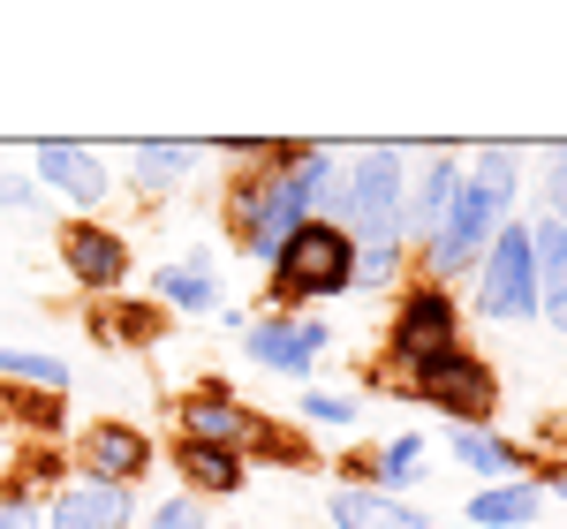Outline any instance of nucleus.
<instances>
[{
    "mask_svg": "<svg viewBox=\"0 0 567 529\" xmlns=\"http://www.w3.org/2000/svg\"><path fill=\"white\" fill-rule=\"evenodd\" d=\"M326 152H303L288 175H243L235 181V242L250 258H280L288 235L310 220V205L326 197Z\"/></svg>",
    "mask_w": 567,
    "mask_h": 529,
    "instance_id": "obj_1",
    "label": "nucleus"
},
{
    "mask_svg": "<svg viewBox=\"0 0 567 529\" xmlns=\"http://www.w3.org/2000/svg\"><path fill=\"white\" fill-rule=\"evenodd\" d=\"M355 280V235L333 220H303L288 235V250L272 258V303H310V295H341Z\"/></svg>",
    "mask_w": 567,
    "mask_h": 529,
    "instance_id": "obj_2",
    "label": "nucleus"
},
{
    "mask_svg": "<svg viewBox=\"0 0 567 529\" xmlns=\"http://www.w3.org/2000/svg\"><path fill=\"white\" fill-rule=\"evenodd\" d=\"M507 205H515V159H507V152H484V167L470 175V189H454V205H446V220H439L432 272H454V264L484 242V227L499 220Z\"/></svg>",
    "mask_w": 567,
    "mask_h": 529,
    "instance_id": "obj_3",
    "label": "nucleus"
},
{
    "mask_svg": "<svg viewBox=\"0 0 567 529\" xmlns=\"http://www.w3.org/2000/svg\"><path fill=\"white\" fill-rule=\"evenodd\" d=\"M416 394L432 401V408H446V416H462V432H477V416H492L499 386H492V363L484 355L446 349L432 363H416Z\"/></svg>",
    "mask_w": 567,
    "mask_h": 529,
    "instance_id": "obj_4",
    "label": "nucleus"
},
{
    "mask_svg": "<svg viewBox=\"0 0 567 529\" xmlns=\"http://www.w3.org/2000/svg\"><path fill=\"white\" fill-rule=\"evenodd\" d=\"M454 349V295L439 288V280H424L409 303H401V318H393L386 333V371H409L416 378V363H432V355Z\"/></svg>",
    "mask_w": 567,
    "mask_h": 529,
    "instance_id": "obj_5",
    "label": "nucleus"
},
{
    "mask_svg": "<svg viewBox=\"0 0 567 529\" xmlns=\"http://www.w3.org/2000/svg\"><path fill=\"white\" fill-rule=\"evenodd\" d=\"M349 212H355V235H371V242H401V159H393L386 144L355 159Z\"/></svg>",
    "mask_w": 567,
    "mask_h": 529,
    "instance_id": "obj_6",
    "label": "nucleus"
},
{
    "mask_svg": "<svg viewBox=\"0 0 567 529\" xmlns=\"http://www.w3.org/2000/svg\"><path fill=\"white\" fill-rule=\"evenodd\" d=\"M484 310H492V318H529V310H537L529 227H499V235H492V258H484Z\"/></svg>",
    "mask_w": 567,
    "mask_h": 529,
    "instance_id": "obj_7",
    "label": "nucleus"
},
{
    "mask_svg": "<svg viewBox=\"0 0 567 529\" xmlns=\"http://www.w3.org/2000/svg\"><path fill=\"white\" fill-rule=\"evenodd\" d=\"M61 264H69L76 288L114 295V288L130 280V242H122L114 227H99V220H76V227H61Z\"/></svg>",
    "mask_w": 567,
    "mask_h": 529,
    "instance_id": "obj_8",
    "label": "nucleus"
},
{
    "mask_svg": "<svg viewBox=\"0 0 567 529\" xmlns=\"http://www.w3.org/2000/svg\"><path fill=\"white\" fill-rule=\"evenodd\" d=\"M76 461H84V485H114L130 491L144 469H152V439L136 432V424H91L84 446H76Z\"/></svg>",
    "mask_w": 567,
    "mask_h": 529,
    "instance_id": "obj_9",
    "label": "nucleus"
},
{
    "mask_svg": "<svg viewBox=\"0 0 567 529\" xmlns=\"http://www.w3.org/2000/svg\"><path fill=\"white\" fill-rule=\"evenodd\" d=\"M250 355L272 371H310L326 355V325L318 318H280V325H250Z\"/></svg>",
    "mask_w": 567,
    "mask_h": 529,
    "instance_id": "obj_10",
    "label": "nucleus"
},
{
    "mask_svg": "<svg viewBox=\"0 0 567 529\" xmlns=\"http://www.w3.org/2000/svg\"><path fill=\"white\" fill-rule=\"evenodd\" d=\"M529 258H537V310L553 318V333H567V235L553 220L529 227Z\"/></svg>",
    "mask_w": 567,
    "mask_h": 529,
    "instance_id": "obj_11",
    "label": "nucleus"
},
{
    "mask_svg": "<svg viewBox=\"0 0 567 529\" xmlns=\"http://www.w3.org/2000/svg\"><path fill=\"white\" fill-rule=\"evenodd\" d=\"M39 175L53 181V189H69L76 205H99V197L114 189V181H106V167L91 159L84 144H53V136H45V144H39Z\"/></svg>",
    "mask_w": 567,
    "mask_h": 529,
    "instance_id": "obj_12",
    "label": "nucleus"
},
{
    "mask_svg": "<svg viewBox=\"0 0 567 529\" xmlns=\"http://www.w3.org/2000/svg\"><path fill=\"white\" fill-rule=\"evenodd\" d=\"M53 529H130V491L69 485L61 499H53Z\"/></svg>",
    "mask_w": 567,
    "mask_h": 529,
    "instance_id": "obj_13",
    "label": "nucleus"
},
{
    "mask_svg": "<svg viewBox=\"0 0 567 529\" xmlns=\"http://www.w3.org/2000/svg\"><path fill=\"white\" fill-rule=\"evenodd\" d=\"M243 408L227 401V386H205V394H189L182 401V439H197V446H243Z\"/></svg>",
    "mask_w": 567,
    "mask_h": 529,
    "instance_id": "obj_14",
    "label": "nucleus"
},
{
    "mask_svg": "<svg viewBox=\"0 0 567 529\" xmlns=\"http://www.w3.org/2000/svg\"><path fill=\"white\" fill-rule=\"evenodd\" d=\"M333 522L341 529H432L416 507H401L386 491H333Z\"/></svg>",
    "mask_w": 567,
    "mask_h": 529,
    "instance_id": "obj_15",
    "label": "nucleus"
},
{
    "mask_svg": "<svg viewBox=\"0 0 567 529\" xmlns=\"http://www.w3.org/2000/svg\"><path fill=\"white\" fill-rule=\"evenodd\" d=\"M454 189H462V181H454V167H446V159H432V167L416 175V197H409V212H401V235H424V242H432L439 220H446V205H454Z\"/></svg>",
    "mask_w": 567,
    "mask_h": 529,
    "instance_id": "obj_16",
    "label": "nucleus"
},
{
    "mask_svg": "<svg viewBox=\"0 0 567 529\" xmlns=\"http://www.w3.org/2000/svg\"><path fill=\"white\" fill-rule=\"evenodd\" d=\"M175 469L197 491H235V485H243V446H197V439H182L175 446Z\"/></svg>",
    "mask_w": 567,
    "mask_h": 529,
    "instance_id": "obj_17",
    "label": "nucleus"
},
{
    "mask_svg": "<svg viewBox=\"0 0 567 529\" xmlns=\"http://www.w3.org/2000/svg\"><path fill=\"white\" fill-rule=\"evenodd\" d=\"M0 424H16L31 439H53L61 432V394H45V386H0Z\"/></svg>",
    "mask_w": 567,
    "mask_h": 529,
    "instance_id": "obj_18",
    "label": "nucleus"
},
{
    "mask_svg": "<svg viewBox=\"0 0 567 529\" xmlns=\"http://www.w3.org/2000/svg\"><path fill=\"white\" fill-rule=\"evenodd\" d=\"M454 454L484 469V477H507V485H529V454L507 439H492V432H454Z\"/></svg>",
    "mask_w": 567,
    "mask_h": 529,
    "instance_id": "obj_19",
    "label": "nucleus"
},
{
    "mask_svg": "<svg viewBox=\"0 0 567 529\" xmlns=\"http://www.w3.org/2000/svg\"><path fill=\"white\" fill-rule=\"evenodd\" d=\"M470 522H484V529L537 522V485H492V491H477V499H470Z\"/></svg>",
    "mask_w": 567,
    "mask_h": 529,
    "instance_id": "obj_20",
    "label": "nucleus"
},
{
    "mask_svg": "<svg viewBox=\"0 0 567 529\" xmlns=\"http://www.w3.org/2000/svg\"><path fill=\"white\" fill-rule=\"evenodd\" d=\"M0 378H8V386H45V394H61V386H69V363L31 355V349H0Z\"/></svg>",
    "mask_w": 567,
    "mask_h": 529,
    "instance_id": "obj_21",
    "label": "nucleus"
},
{
    "mask_svg": "<svg viewBox=\"0 0 567 529\" xmlns=\"http://www.w3.org/2000/svg\"><path fill=\"white\" fill-rule=\"evenodd\" d=\"M91 333H99V341H130V349H144V341L159 333V310L114 303V310H99V318H91Z\"/></svg>",
    "mask_w": 567,
    "mask_h": 529,
    "instance_id": "obj_22",
    "label": "nucleus"
},
{
    "mask_svg": "<svg viewBox=\"0 0 567 529\" xmlns=\"http://www.w3.org/2000/svg\"><path fill=\"white\" fill-rule=\"evenodd\" d=\"M53 477H61V454H53V446H31V454L8 469V507H31Z\"/></svg>",
    "mask_w": 567,
    "mask_h": 529,
    "instance_id": "obj_23",
    "label": "nucleus"
},
{
    "mask_svg": "<svg viewBox=\"0 0 567 529\" xmlns=\"http://www.w3.org/2000/svg\"><path fill=\"white\" fill-rule=\"evenodd\" d=\"M189 175V144H136V181L144 189H167Z\"/></svg>",
    "mask_w": 567,
    "mask_h": 529,
    "instance_id": "obj_24",
    "label": "nucleus"
},
{
    "mask_svg": "<svg viewBox=\"0 0 567 529\" xmlns=\"http://www.w3.org/2000/svg\"><path fill=\"white\" fill-rule=\"evenodd\" d=\"M159 295L175 310H213V280H205V264H175V272H159Z\"/></svg>",
    "mask_w": 567,
    "mask_h": 529,
    "instance_id": "obj_25",
    "label": "nucleus"
},
{
    "mask_svg": "<svg viewBox=\"0 0 567 529\" xmlns=\"http://www.w3.org/2000/svg\"><path fill=\"white\" fill-rule=\"evenodd\" d=\"M152 529H205V507H197V499H167V507L152 515Z\"/></svg>",
    "mask_w": 567,
    "mask_h": 529,
    "instance_id": "obj_26",
    "label": "nucleus"
},
{
    "mask_svg": "<svg viewBox=\"0 0 567 529\" xmlns=\"http://www.w3.org/2000/svg\"><path fill=\"white\" fill-rule=\"evenodd\" d=\"M416 454H424V446H416V439H393L386 454H379V477H393V485H401V477L416 469Z\"/></svg>",
    "mask_w": 567,
    "mask_h": 529,
    "instance_id": "obj_27",
    "label": "nucleus"
},
{
    "mask_svg": "<svg viewBox=\"0 0 567 529\" xmlns=\"http://www.w3.org/2000/svg\"><path fill=\"white\" fill-rule=\"evenodd\" d=\"M545 197H553V212H545V220H553V227L567 235V152L553 159V175H545Z\"/></svg>",
    "mask_w": 567,
    "mask_h": 529,
    "instance_id": "obj_28",
    "label": "nucleus"
},
{
    "mask_svg": "<svg viewBox=\"0 0 567 529\" xmlns=\"http://www.w3.org/2000/svg\"><path fill=\"white\" fill-rule=\"evenodd\" d=\"M303 416H310V424H349L355 408H349V401H333V394H303Z\"/></svg>",
    "mask_w": 567,
    "mask_h": 529,
    "instance_id": "obj_29",
    "label": "nucleus"
},
{
    "mask_svg": "<svg viewBox=\"0 0 567 529\" xmlns=\"http://www.w3.org/2000/svg\"><path fill=\"white\" fill-rule=\"evenodd\" d=\"M0 205H8V212H23V205H31V181H23V175H0Z\"/></svg>",
    "mask_w": 567,
    "mask_h": 529,
    "instance_id": "obj_30",
    "label": "nucleus"
}]
</instances>
